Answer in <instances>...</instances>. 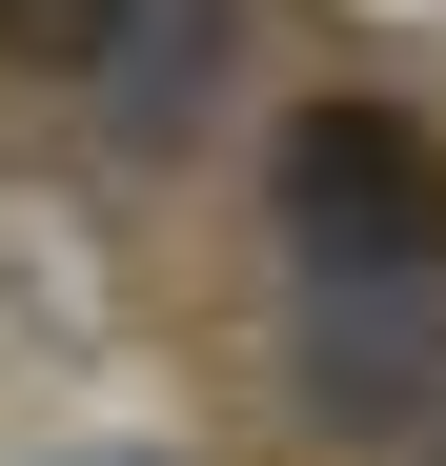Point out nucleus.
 I'll return each instance as SVG.
<instances>
[{
  "instance_id": "f257e3e1",
  "label": "nucleus",
  "mask_w": 446,
  "mask_h": 466,
  "mask_svg": "<svg viewBox=\"0 0 446 466\" xmlns=\"http://www.w3.org/2000/svg\"><path fill=\"white\" fill-rule=\"evenodd\" d=\"M284 223V304H305V365L345 426H386L446 385V142L406 102H305L264 163Z\"/></svg>"
},
{
  "instance_id": "f03ea898",
  "label": "nucleus",
  "mask_w": 446,
  "mask_h": 466,
  "mask_svg": "<svg viewBox=\"0 0 446 466\" xmlns=\"http://www.w3.org/2000/svg\"><path fill=\"white\" fill-rule=\"evenodd\" d=\"M223 61H244V0H122L102 61H82V102H102L122 142H183V122L223 102Z\"/></svg>"
},
{
  "instance_id": "7ed1b4c3",
  "label": "nucleus",
  "mask_w": 446,
  "mask_h": 466,
  "mask_svg": "<svg viewBox=\"0 0 446 466\" xmlns=\"http://www.w3.org/2000/svg\"><path fill=\"white\" fill-rule=\"evenodd\" d=\"M102 21H122V0H0V61H41V82H82V61H102Z\"/></svg>"
}]
</instances>
